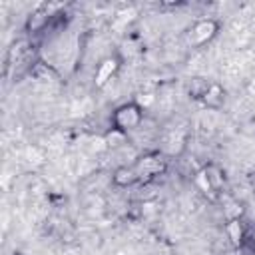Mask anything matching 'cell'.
Wrapping results in <instances>:
<instances>
[{"label": "cell", "mask_w": 255, "mask_h": 255, "mask_svg": "<svg viewBox=\"0 0 255 255\" xmlns=\"http://www.w3.org/2000/svg\"><path fill=\"white\" fill-rule=\"evenodd\" d=\"M116 126H118V129H129V128H135L137 124H139V120H141V112H139V108L137 106H133V104H129V106H122L118 112H116Z\"/></svg>", "instance_id": "1"}, {"label": "cell", "mask_w": 255, "mask_h": 255, "mask_svg": "<svg viewBox=\"0 0 255 255\" xmlns=\"http://www.w3.org/2000/svg\"><path fill=\"white\" fill-rule=\"evenodd\" d=\"M135 179H137V171H135V169H128V167L118 169L116 175H114V181H116L118 185H129V183H133Z\"/></svg>", "instance_id": "2"}, {"label": "cell", "mask_w": 255, "mask_h": 255, "mask_svg": "<svg viewBox=\"0 0 255 255\" xmlns=\"http://www.w3.org/2000/svg\"><path fill=\"white\" fill-rule=\"evenodd\" d=\"M213 30H215L213 22H201V24H197V26L193 28L195 40H197V42H205V40H209V38L213 36Z\"/></svg>", "instance_id": "3"}, {"label": "cell", "mask_w": 255, "mask_h": 255, "mask_svg": "<svg viewBox=\"0 0 255 255\" xmlns=\"http://www.w3.org/2000/svg\"><path fill=\"white\" fill-rule=\"evenodd\" d=\"M114 70H116V62H114V60L102 62L100 68H98V74H96V82H98V84H104L106 80H110V76L114 74Z\"/></svg>", "instance_id": "4"}, {"label": "cell", "mask_w": 255, "mask_h": 255, "mask_svg": "<svg viewBox=\"0 0 255 255\" xmlns=\"http://www.w3.org/2000/svg\"><path fill=\"white\" fill-rule=\"evenodd\" d=\"M227 231H229V235H231V241H241V225H239V221H231L229 225H227Z\"/></svg>", "instance_id": "5"}]
</instances>
